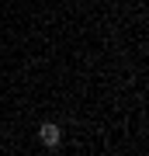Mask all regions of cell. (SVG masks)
I'll use <instances>...</instances> for the list:
<instances>
[{
    "mask_svg": "<svg viewBox=\"0 0 149 156\" xmlns=\"http://www.w3.org/2000/svg\"><path fill=\"white\" fill-rule=\"evenodd\" d=\"M38 139L45 142V149H49V153H55V149H59V142H62V128L55 125V122H42Z\"/></svg>",
    "mask_w": 149,
    "mask_h": 156,
    "instance_id": "1",
    "label": "cell"
}]
</instances>
